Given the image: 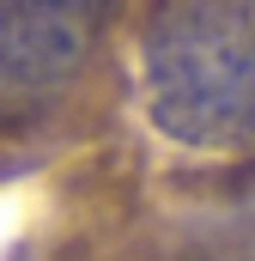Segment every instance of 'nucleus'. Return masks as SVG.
<instances>
[{"mask_svg": "<svg viewBox=\"0 0 255 261\" xmlns=\"http://www.w3.org/2000/svg\"><path fill=\"white\" fill-rule=\"evenodd\" d=\"M146 103L176 146H255V0H158L146 24Z\"/></svg>", "mask_w": 255, "mask_h": 261, "instance_id": "1", "label": "nucleus"}, {"mask_svg": "<svg viewBox=\"0 0 255 261\" xmlns=\"http://www.w3.org/2000/svg\"><path fill=\"white\" fill-rule=\"evenodd\" d=\"M110 0H0V116L55 97L91 55Z\"/></svg>", "mask_w": 255, "mask_h": 261, "instance_id": "2", "label": "nucleus"}]
</instances>
